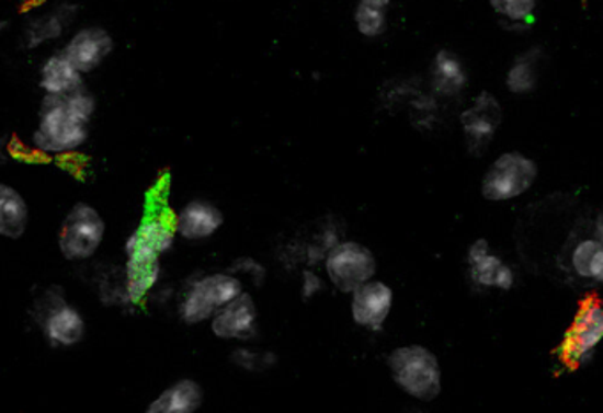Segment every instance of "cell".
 <instances>
[{
  "label": "cell",
  "instance_id": "20",
  "mask_svg": "<svg viewBox=\"0 0 603 413\" xmlns=\"http://www.w3.org/2000/svg\"><path fill=\"white\" fill-rule=\"evenodd\" d=\"M432 85L435 92L446 97L460 94L467 85V73L458 55L441 50L432 62Z\"/></svg>",
  "mask_w": 603,
  "mask_h": 413
},
{
  "label": "cell",
  "instance_id": "16",
  "mask_svg": "<svg viewBox=\"0 0 603 413\" xmlns=\"http://www.w3.org/2000/svg\"><path fill=\"white\" fill-rule=\"evenodd\" d=\"M467 262L471 268L473 282L481 286H498L501 290H510L515 282L512 268L504 265L501 260L492 254L489 242L476 241L467 254Z\"/></svg>",
  "mask_w": 603,
  "mask_h": 413
},
{
  "label": "cell",
  "instance_id": "10",
  "mask_svg": "<svg viewBox=\"0 0 603 413\" xmlns=\"http://www.w3.org/2000/svg\"><path fill=\"white\" fill-rule=\"evenodd\" d=\"M394 306V291L386 283L368 282L352 291L351 314L360 328L380 331Z\"/></svg>",
  "mask_w": 603,
  "mask_h": 413
},
{
  "label": "cell",
  "instance_id": "24",
  "mask_svg": "<svg viewBox=\"0 0 603 413\" xmlns=\"http://www.w3.org/2000/svg\"><path fill=\"white\" fill-rule=\"evenodd\" d=\"M571 264L579 276L603 283V242L599 239L581 242L573 251Z\"/></svg>",
  "mask_w": 603,
  "mask_h": 413
},
{
  "label": "cell",
  "instance_id": "12",
  "mask_svg": "<svg viewBox=\"0 0 603 413\" xmlns=\"http://www.w3.org/2000/svg\"><path fill=\"white\" fill-rule=\"evenodd\" d=\"M78 16V5L75 2H59L50 10L39 14L25 25L23 43L25 48L34 50L45 43L55 42L65 36Z\"/></svg>",
  "mask_w": 603,
  "mask_h": 413
},
{
  "label": "cell",
  "instance_id": "8",
  "mask_svg": "<svg viewBox=\"0 0 603 413\" xmlns=\"http://www.w3.org/2000/svg\"><path fill=\"white\" fill-rule=\"evenodd\" d=\"M503 123V108L489 92H481L473 105L460 115L466 133L467 149L475 156L483 154L498 127Z\"/></svg>",
  "mask_w": 603,
  "mask_h": 413
},
{
  "label": "cell",
  "instance_id": "17",
  "mask_svg": "<svg viewBox=\"0 0 603 413\" xmlns=\"http://www.w3.org/2000/svg\"><path fill=\"white\" fill-rule=\"evenodd\" d=\"M204 401V391L197 381L184 378L175 381L174 386L164 389L147 412L151 413H193L201 409Z\"/></svg>",
  "mask_w": 603,
  "mask_h": 413
},
{
  "label": "cell",
  "instance_id": "2",
  "mask_svg": "<svg viewBox=\"0 0 603 413\" xmlns=\"http://www.w3.org/2000/svg\"><path fill=\"white\" fill-rule=\"evenodd\" d=\"M388 366L395 383L412 398L430 403L441 394L437 357L425 346L411 345L395 349L389 355Z\"/></svg>",
  "mask_w": 603,
  "mask_h": 413
},
{
  "label": "cell",
  "instance_id": "22",
  "mask_svg": "<svg viewBox=\"0 0 603 413\" xmlns=\"http://www.w3.org/2000/svg\"><path fill=\"white\" fill-rule=\"evenodd\" d=\"M391 0H357L354 8V25L363 37L375 39L388 28V13Z\"/></svg>",
  "mask_w": 603,
  "mask_h": 413
},
{
  "label": "cell",
  "instance_id": "9",
  "mask_svg": "<svg viewBox=\"0 0 603 413\" xmlns=\"http://www.w3.org/2000/svg\"><path fill=\"white\" fill-rule=\"evenodd\" d=\"M114 36L100 25H88L78 28L66 42L65 51L71 62L77 66L83 74L92 73L101 68L110 55L114 54Z\"/></svg>",
  "mask_w": 603,
  "mask_h": 413
},
{
  "label": "cell",
  "instance_id": "19",
  "mask_svg": "<svg viewBox=\"0 0 603 413\" xmlns=\"http://www.w3.org/2000/svg\"><path fill=\"white\" fill-rule=\"evenodd\" d=\"M175 232L170 228L169 222L163 219H149L143 222L126 241V254L143 251V253L161 254L169 251L174 244Z\"/></svg>",
  "mask_w": 603,
  "mask_h": 413
},
{
  "label": "cell",
  "instance_id": "13",
  "mask_svg": "<svg viewBox=\"0 0 603 413\" xmlns=\"http://www.w3.org/2000/svg\"><path fill=\"white\" fill-rule=\"evenodd\" d=\"M43 314V331L52 345L75 346L86 336L82 314L65 300L55 297Z\"/></svg>",
  "mask_w": 603,
  "mask_h": 413
},
{
  "label": "cell",
  "instance_id": "11",
  "mask_svg": "<svg viewBox=\"0 0 603 413\" xmlns=\"http://www.w3.org/2000/svg\"><path fill=\"white\" fill-rule=\"evenodd\" d=\"M257 318L259 311L252 296L242 291L213 317L211 331L219 340H248L255 336Z\"/></svg>",
  "mask_w": 603,
  "mask_h": 413
},
{
  "label": "cell",
  "instance_id": "6",
  "mask_svg": "<svg viewBox=\"0 0 603 413\" xmlns=\"http://www.w3.org/2000/svg\"><path fill=\"white\" fill-rule=\"evenodd\" d=\"M377 264L372 251L360 242H340L329 251L326 259V273L334 288L343 294H352L360 286L372 282Z\"/></svg>",
  "mask_w": 603,
  "mask_h": 413
},
{
  "label": "cell",
  "instance_id": "18",
  "mask_svg": "<svg viewBox=\"0 0 603 413\" xmlns=\"http://www.w3.org/2000/svg\"><path fill=\"white\" fill-rule=\"evenodd\" d=\"M161 265L158 254L135 251L128 254L126 274H128V296L133 302L143 300L160 279Z\"/></svg>",
  "mask_w": 603,
  "mask_h": 413
},
{
  "label": "cell",
  "instance_id": "4",
  "mask_svg": "<svg viewBox=\"0 0 603 413\" xmlns=\"http://www.w3.org/2000/svg\"><path fill=\"white\" fill-rule=\"evenodd\" d=\"M538 175V167L533 159L519 152H507L493 161L485 173L481 193L490 202L512 200L524 195Z\"/></svg>",
  "mask_w": 603,
  "mask_h": 413
},
{
  "label": "cell",
  "instance_id": "5",
  "mask_svg": "<svg viewBox=\"0 0 603 413\" xmlns=\"http://www.w3.org/2000/svg\"><path fill=\"white\" fill-rule=\"evenodd\" d=\"M242 294V283L230 274H211L202 277L190 288L183 305L181 318L187 325H197L215 317L219 309Z\"/></svg>",
  "mask_w": 603,
  "mask_h": 413
},
{
  "label": "cell",
  "instance_id": "14",
  "mask_svg": "<svg viewBox=\"0 0 603 413\" xmlns=\"http://www.w3.org/2000/svg\"><path fill=\"white\" fill-rule=\"evenodd\" d=\"M224 225V213L209 202L195 200L184 207L175 219V232L186 241H202L215 236Z\"/></svg>",
  "mask_w": 603,
  "mask_h": 413
},
{
  "label": "cell",
  "instance_id": "23",
  "mask_svg": "<svg viewBox=\"0 0 603 413\" xmlns=\"http://www.w3.org/2000/svg\"><path fill=\"white\" fill-rule=\"evenodd\" d=\"M539 50H530L516 57L507 74L508 91L513 94H530L538 82Z\"/></svg>",
  "mask_w": 603,
  "mask_h": 413
},
{
  "label": "cell",
  "instance_id": "3",
  "mask_svg": "<svg viewBox=\"0 0 603 413\" xmlns=\"http://www.w3.org/2000/svg\"><path fill=\"white\" fill-rule=\"evenodd\" d=\"M105 221L94 207L77 204L69 210L59 232V250L66 260H89L105 239Z\"/></svg>",
  "mask_w": 603,
  "mask_h": 413
},
{
  "label": "cell",
  "instance_id": "7",
  "mask_svg": "<svg viewBox=\"0 0 603 413\" xmlns=\"http://www.w3.org/2000/svg\"><path fill=\"white\" fill-rule=\"evenodd\" d=\"M602 340L603 306L596 299L584 300L562 341L565 360L571 364L582 363Z\"/></svg>",
  "mask_w": 603,
  "mask_h": 413
},
{
  "label": "cell",
  "instance_id": "21",
  "mask_svg": "<svg viewBox=\"0 0 603 413\" xmlns=\"http://www.w3.org/2000/svg\"><path fill=\"white\" fill-rule=\"evenodd\" d=\"M29 227V207L19 191L0 186V236L20 239Z\"/></svg>",
  "mask_w": 603,
  "mask_h": 413
},
{
  "label": "cell",
  "instance_id": "1",
  "mask_svg": "<svg viewBox=\"0 0 603 413\" xmlns=\"http://www.w3.org/2000/svg\"><path fill=\"white\" fill-rule=\"evenodd\" d=\"M96 97L82 87L68 95H43L33 141L45 154H69L88 141Z\"/></svg>",
  "mask_w": 603,
  "mask_h": 413
},
{
  "label": "cell",
  "instance_id": "26",
  "mask_svg": "<svg viewBox=\"0 0 603 413\" xmlns=\"http://www.w3.org/2000/svg\"><path fill=\"white\" fill-rule=\"evenodd\" d=\"M234 363L241 368L250 369V371H253V363H255V371H261V369L270 368L274 359L270 354H253L250 349H238L234 354Z\"/></svg>",
  "mask_w": 603,
  "mask_h": 413
},
{
  "label": "cell",
  "instance_id": "15",
  "mask_svg": "<svg viewBox=\"0 0 603 413\" xmlns=\"http://www.w3.org/2000/svg\"><path fill=\"white\" fill-rule=\"evenodd\" d=\"M86 87L83 73L66 57L65 51L46 57L39 68V89L45 95H68Z\"/></svg>",
  "mask_w": 603,
  "mask_h": 413
},
{
  "label": "cell",
  "instance_id": "25",
  "mask_svg": "<svg viewBox=\"0 0 603 413\" xmlns=\"http://www.w3.org/2000/svg\"><path fill=\"white\" fill-rule=\"evenodd\" d=\"M492 8L499 16H503L508 22L521 23L527 22L536 10L538 0H489Z\"/></svg>",
  "mask_w": 603,
  "mask_h": 413
}]
</instances>
